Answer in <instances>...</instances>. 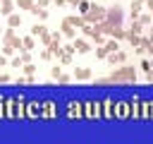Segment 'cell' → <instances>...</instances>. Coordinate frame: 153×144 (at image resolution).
I'll return each mask as SVG.
<instances>
[{
  "label": "cell",
  "mask_w": 153,
  "mask_h": 144,
  "mask_svg": "<svg viewBox=\"0 0 153 144\" xmlns=\"http://www.w3.org/2000/svg\"><path fill=\"white\" fill-rule=\"evenodd\" d=\"M141 5H143V2H139V0H134V2H131V19H136V17H139Z\"/></svg>",
  "instance_id": "obj_21"
},
{
  "label": "cell",
  "mask_w": 153,
  "mask_h": 144,
  "mask_svg": "<svg viewBox=\"0 0 153 144\" xmlns=\"http://www.w3.org/2000/svg\"><path fill=\"white\" fill-rule=\"evenodd\" d=\"M74 77H76V79H88V77H91V70H88V67H76V70H74Z\"/></svg>",
  "instance_id": "obj_17"
},
{
  "label": "cell",
  "mask_w": 153,
  "mask_h": 144,
  "mask_svg": "<svg viewBox=\"0 0 153 144\" xmlns=\"http://www.w3.org/2000/svg\"><path fill=\"white\" fill-rule=\"evenodd\" d=\"M115 118L120 120L129 118V101H115Z\"/></svg>",
  "instance_id": "obj_8"
},
{
  "label": "cell",
  "mask_w": 153,
  "mask_h": 144,
  "mask_svg": "<svg viewBox=\"0 0 153 144\" xmlns=\"http://www.w3.org/2000/svg\"><path fill=\"white\" fill-rule=\"evenodd\" d=\"M139 2H146V0H139Z\"/></svg>",
  "instance_id": "obj_38"
},
{
  "label": "cell",
  "mask_w": 153,
  "mask_h": 144,
  "mask_svg": "<svg viewBox=\"0 0 153 144\" xmlns=\"http://www.w3.org/2000/svg\"><path fill=\"white\" fill-rule=\"evenodd\" d=\"M122 19H124V14H122L120 7H112L110 12H105V22L112 24V26H122Z\"/></svg>",
  "instance_id": "obj_6"
},
{
  "label": "cell",
  "mask_w": 153,
  "mask_h": 144,
  "mask_svg": "<svg viewBox=\"0 0 153 144\" xmlns=\"http://www.w3.org/2000/svg\"><path fill=\"white\" fill-rule=\"evenodd\" d=\"M139 120H151V101H141V118Z\"/></svg>",
  "instance_id": "obj_15"
},
{
  "label": "cell",
  "mask_w": 153,
  "mask_h": 144,
  "mask_svg": "<svg viewBox=\"0 0 153 144\" xmlns=\"http://www.w3.org/2000/svg\"><path fill=\"white\" fill-rule=\"evenodd\" d=\"M67 106H69L67 108V118H81L84 115V103L81 101H69Z\"/></svg>",
  "instance_id": "obj_7"
},
{
  "label": "cell",
  "mask_w": 153,
  "mask_h": 144,
  "mask_svg": "<svg viewBox=\"0 0 153 144\" xmlns=\"http://www.w3.org/2000/svg\"><path fill=\"white\" fill-rule=\"evenodd\" d=\"M100 118L103 120H112L115 118V98H103L100 101Z\"/></svg>",
  "instance_id": "obj_4"
},
{
  "label": "cell",
  "mask_w": 153,
  "mask_h": 144,
  "mask_svg": "<svg viewBox=\"0 0 153 144\" xmlns=\"http://www.w3.org/2000/svg\"><path fill=\"white\" fill-rule=\"evenodd\" d=\"M57 79H60V84H67V82H69V74H62V72H60Z\"/></svg>",
  "instance_id": "obj_29"
},
{
  "label": "cell",
  "mask_w": 153,
  "mask_h": 144,
  "mask_svg": "<svg viewBox=\"0 0 153 144\" xmlns=\"http://www.w3.org/2000/svg\"><path fill=\"white\" fill-rule=\"evenodd\" d=\"M53 2H55V5H65L67 0H53Z\"/></svg>",
  "instance_id": "obj_35"
},
{
  "label": "cell",
  "mask_w": 153,
  "mask_h": 144,
  "mask_svg": "<svg viewBox=\"0 0 153 144\" xmlns=\"http://www.w3.org/2000/svg\"><path fill=\"white\" fill-rule=\"evenodd\" d=\"M48 31H45V26L43 24H33V29H31V36H45Z\"/></svg>",
  "instance_id": "obj_20"
},
{
  "label": "cell",
  "mask_w": 153,
  "mask_h": 144,
  "mask_svg": "<svg viewBox=\"0 0 153 144\" xmlns=\"http://www.w3.org/2000/svg\"><path fill=\"white\" fill-rule=\"evenodd\" d=\"M67 2H74V5H76V2H79V0H67Z\"/></svg>",
  "instance_id": "obj_37"
},
{
  "label": "cell",
  "mask_w": 153,
  "mask_h": 144,
  "mask_svg": "<svg viewBox=\"0 0 153 144\" xmlns=\"http://www.w3.org/2000/svg\"><path fill=\"white\" fill-rule=\"evenodd\" d=\"M76 7H79V14H86V10L91 7V2H88V0H79Z\"/></svg>",
  "instance_id": "obj_23"
},
{
  "label": "cell",
  "mask_w": 153,
  "mask_h": 144,
  "mask_svg": "<svg viewBox=\"0 0 153 144\" xmlns=\"http://www.w3.org/2000/svg\"><path fill=\"white\" fill-rule=\"evenodd\" d=\"M57 115V103L55 101H43V113L41 118H55Z\"/></svg>",
  "instance_id": "obj_9"
},
{
  "label": "cell",
  "mask_w": 153,
  "mask_h": 144,
  "mask_svg": "<svg viewBox=\"0 0 153 144\" xmlns=\"http://www.w3.org/2000/svg\"><path fill=\"white\" fill-rule=\"evenodd\" d=\"M14 7H17V5H14L12 0H2V5H0V14H12Z\"/></svg>",
  "instance_id": "obj_13"
},
{
  "label": "cell",
  "mask_w": 153,
  "mask_h": 144,
  "mask_svg": "<svg viewBox=\"0 0 153 144\" xmlns=\"http://www.w3.org/2000/svg\"><path fill=\"white\" fill-rule=\"evenodd\" d=\"M33 46H36L33 36H24L22 38V50H33Z\"/></svg>",
  "instance_id": "obj_16"
},
{
  "label": "cell",
  "mask_w": 153,
  "mask_h": 144,
  "mask_svg": "<svg viewBox=\"0 0 153 144\" xmlns=\"http://www.w3.org/2000/svg\"><path fill=\"white\" fill-rule=\"evenodd\" d=\"M14 5H17V7H22V10H29V12H31V10H33V5H36V2H33V0H17V2H14Z\"/></svg>",
  "instance_id": "obj_19"
},
{
  "label": "cell",
  "mask_w": 153,
  "mask_h": 144,
  "mask_svg": "<svg viewBox=\"0 0 153 144\" xmlns=\"http://www.w3.org/2000/svg\"><path fill=\"white\" fill-rule=\"evenodd\" d=\"M146 5H148V10L153 12V0H146Z\"/></svg>",
  "instance_id": "obj_34"
},
{
  "label": "cell",
  "mask_w": 153,
  "mask_h": 144,
  "mask_svg": "<svg viewBox=\"0 0 153 144\" xmlns=\"http://www.w3.org/2000/svg\"><path fill=\"white\" fill-rule=\"evenodd\" d=\"M96 55H98V58H108V50H105V48H103V46H100V48H98V53H96Z\"/></svg>",
  "instance_id": "obj_31"
},
{
  "label": "cell",
  "mask_w": 153,
  "mask_h": 144,
  "mask_svg": "<svg viewBox=\"0 0 153 144\" xmlns=\"http://www.w3.org/2000/svg\"><path fill=\"white\" fill-rule=\"evenodd\" d=\"M22 65H24L22 58H14V60H12V67H22Z\"/></svg>",
  "instance_id": "obj_32"
},
{
  "label": "cell",
  "mask_w": 153,
  "mask_h": 144,
  "mask_svg": "<svg viewBox=\"0 0 153 144\" xmlns=\"http://www.w3.org/2000/svg\"><path fill=\"white\" fill-rule=\"evenodd\" d=\"M22 67H24V72H26V77H31V74H33V70H36V67H33L31 62H26V65H22Z\"/></svg>",
  "instance_id": "obj_26"
},
{
  "label": "cell",
  "mask_w": 153,
  "mask_h": 144,
  "mask_svg": "<svg viewBox=\"0 0 153 144\" xmlns=\"http://www.w3.org/2000/svg\"><path fill=\"white\" fill-rule=\"evenodd\" d=\"M141 67H143V70H146V72H148V70H153V67H151V62H148V60H143V62H141Z\"/></svg>",
  "instance_id": "obj_33"
},
{
  "label": "cell",
  "mask_w": 153,
  "mask_h": 144,
  "mask_svg": "<svg viewBox=\"0 0 153 144\" xmlns=\"http://www.w3.org/2000/svg\"><path fill=\"white\" fill-rule=\"evenodd\" d=\"M62 34L72 38V36H74V29H72V24H67V22H62Z\"/></svg>",
  "instance_id": "obj_24"
},
{
  "label": "cell",
  "mask_w": 153,
  "mask_h": 144,
  "mask_svg": "<svg viewBox=\"0 0 153 144\" xmlns=\"http://www.w3.org/2000/svg\"><path fill=\"white\" fill-rule=\"evenodd\" d=\"M105 19V10L100 7V5H91L88 10H86V14H84V22L86 24H91V22H103Z\"/></svg>",
  "instance_id": "obj_2"
},
{
  "label": "cell",
  "mask_w": 153,
  "mask_h": 144,
  "mask_svg": "<svg viewBox=\"0 0 153 144\" xmlns=\"http://www.w3.org/2000/svg\"><path fill=\"white\" fill-rule=\"evenodd\" d=\"M24 98L22 96H14V118H26V113H24Z\"/></svg>",
  "instance_id": "obj_11"
},
{
  "label": "cell",
  "mask_w": 153,
  "mask_h": 144,
  "mask_svg": "<svg viewBox=\"0 0 153 144\" xmlns=\"http://www.w3.org/2000/svg\"><path fill=\"white\" fill-rule=\"evenodd\" d=\"M24 113H26V118H41V113H43V103L41 101H29L26 106H24Z\"/></svg>",
  "instance_id": "obj_5"
},
{
  "label": "cell",
  "mask_w": 153,
  "mask_h": 144,
  "mask_svg": "<svg viewBox=\"0 0 153 144\" xmlns=\"http://www.w3.org/2000/svg\"><path fill=\"white\" fill-rule=\"evenodd\" d=\"M151 120H153V101H151Z\"/></svg>",
  "instance_id": "obj_36"
},
{
  "label": "cell",
  "mask_w": 153,
  "mask_h": 144,
  "mask_svg": "<svg viewBox=\"0 0 153 144\" xmlns=\"http://www.w3.org/2000/svg\"><path fill=\"white\" fill-rule=\"evenodd\" d=\"M7 17H10V19H7V22H10V26H12V29H14V26H19V24H22V17H19V14H14V12H12V14H7Z\"/></svg>",
  "instance_id": "obj_22"
},
{
  "label": "cell",
  "mask_w": 153,
  "mask_h": 144,
  "mask_svg": "<svg viewBox=\"0 0 153 144\" xmlns=\"http://www.w3.org/2000/svg\"><path fill=\"white\" fill-rule=\"evenodd\" d=\"M136 19H139L143 26H148V24H151V14H143V17H136Z\"/></svg>",
  "instance_id": "obj_27"
},
{
  "label": "cell",
  "mask_w": 153,
  "mask_h": 144,
  "mask_svg": "<svg viewBox=\"0 0 153 144\" xmlns=\"http://www.w3.org/2000/svg\"><path fill=\"white\" fill-rule=\"evenodd\" d=\"M5 118H14V96L5 98Z\"/></svg>",
  "instance_id": "obj_14"
},
{
  "label": "cell",
  "mask_w": 153,
  "mask_h": 144,
  "mask_svg": "<svg viewBox=\"0 0 153 144\" xmlns=\"http://www.w3.org/2000/svg\"><path fill=\"white\" fill-rule=\"evenodd\" d=\"M127 60V55L122 53V50H112V55H110V62L115 65V62H124Z\"/></svg>",
  "instance_id": "obj_18"
},
{
  "label": "cell",
  "mask_w": 153,
  "mask_h": 144,
  "mask_svg": "<svg viewBox=\"0 0 153 144\" xmlns=\"http://www.w3.org/2000/svg\"><path fill=\"white\" fill-rule=\"evenodd\" d=\"M72 46H74V50H76V53H88V50H91L88 41H84V38H74V43H72Z\"/></svg>",
  "instance_id": "obj_12"
},
{
  "label": "cell",
  "mask_w": 153,
  "mask_h": 144,
  "mask_svg": "<svg viewBox=\"0 0 153 144\" xmlns=\"http://www.w3.org/2000/svg\"><path fill=\"white\" fill-rule=\"evenodd\" d=\"M2 53H5V55H12V53H14V48H12V46H7V43H5V46H2Z\"/></svg>",
  "instance_id": "obj_28"
},
{
  "label": "cell",
  "mask_w": 153,
  "mask_h": 144,
  "mask_svg": "<svg viewBox=\"0 0 153 144\" xmlns=\"http://www.w3.org/2000/svg\"><path fill=\"white\" fill-rule=\"evenodd\" d=\"M84 118H88V120L100 118V101H86L84 103Z\"/></svg>",
  "instance_id": "obj_3"
},
{
  "label": "cell",
  "mask_w": 153,
  "mask_h": 144,
  "mask_svg": "<svg viewBox=\"0 0 153 144\" xmlns=\"http://www.w3.org/2000/svg\"><path fill=\"white\" fill-rule=\"evenodd\" d=\"M134 79H136L134 67H120V72H115V74L108 77V82H134Z\"/></svg>",
  "instance_id": "obj_1"
},
{
  "label": "cell",
  "mask_w": 153,
  "mask_h": 144,
  "mask_svg": "<svg viewBox=\"0 0 153 144\" xmlns=\"http://www.w3.org/2000/svg\"><path fill=\"white\" fill-rule=\"evenodd\" d=\"M0 118H5V96H0Z\"/></svg>",
  "instance_id": "obj_30"
},
{
  "label": "cell",
  "mask_w": 153,
  "mask_h": 144,
  "mask_svg": "<svg viewBox=\"0 0 153 144\" xmlns=\"http://www.w3.org/2000/svg\"><path fill=\"white\" fill-rule=\"evenodd\" d=\"M103 48H105V50H108V55H110V53H112V50H117L120 46H117V41H108V43H105Z\"/></svg>",
  "instance_id": "obj_25"
},
{
  "label": "cell",
  "mask_w": 153,
  "mask_h": 144,
  "mask_svg": "<svg viewBox=\"0 0 153 144\" xmlns=\"http://www.w3.org/2000/svg\"><path fill=\"white\" fill-rule=\"evenodd\" d=\"M129 118H131V120H139V118H141V101H139L136 96L129 101Z\"/></svg>",
  "instance_id": "obj_10"
}]
</instances>
